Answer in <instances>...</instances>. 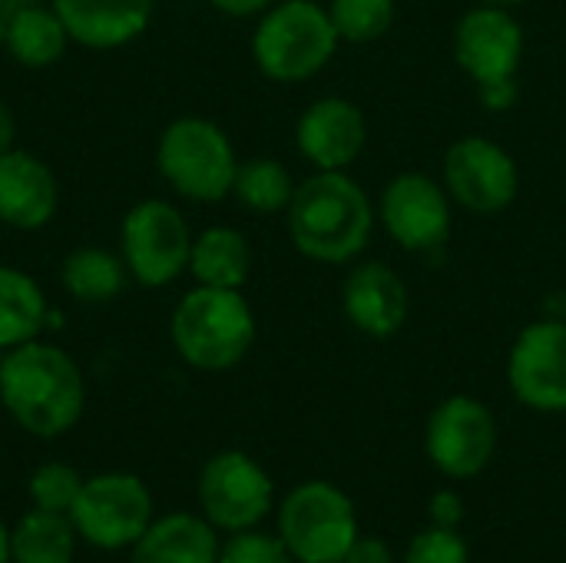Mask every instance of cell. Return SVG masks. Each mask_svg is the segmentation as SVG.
Listing matches in <instances>:
<instances>
[{
	"mask_svg": "<svg viewBox=\"0 0 566 563\" xmlns=\"http://www.w3.org/2000/svg\"><path fill=\"white\" fill-rule=\"evenodd\" d=\"M226 17H262L275 0H209Z\"/></svg>",
	"mask_w": 566,
	"mask_h": 563,
	"instance_id": "obj_33",
	"label": "cell"
},
{
	"mask_svg": "<svg viewBox=\"0 0 566 563\" xmlns=\"http://www.w3.org/2000/svg\"><path fill=\"white\" fill-rule=\"evenodd\" d=\"M507 385L514 398L541 415L566 411V319L531 322L511 345Z\"/></svg>",
	"mask_w": 566,
	"mask_h": 563,
	"instance_id": "obj_12",
	"label": "cell"
},
{
	"mask_svg": "<svg viewBox=\"0 0 566 563\" xmlns=\"http://www.w3.org/2000/svg\"><path fill=\"white\" fill-rule=\"evenodd\" d=\"M0 362H3V348H0Z\"/></svg>",
	"mask_w": 566,
	"mask_h": 563,
	"instance_id": "obj_37",
	"label": "cell"
},
{
	"mask_svg": "<svg viewBox=\"0 0 566 563\" xmlns=\"http://www.w3.org/2000/svg\"><path fill=\"white\" fill-rule=\"evenodd\" d=\"M3 3H7V0H0V7H3Z\"/></svg>",
	"mask_w": 566,
	"mask_h": 563,
	"instance_id": "obj_38",
	"label": "cell"
},
{
	"mask_svg": "<svg viewBox=\"0 0 566 563\" xmlns=\"http://www.w3.org/2000/svg\"><path fill=\"white\" fill-rule=\"evenodd\" d=\"M0 405L33 438H60L76 428L86 408L80 365L53 342H23L3 352Z\"/></svg>",
	"mask_w": 566,
	"mask_h": 563,
	"instance_id": "obj_1",
	"label": "cell"
},
{
	"mask_svg": "<svg viewBox=\"0 0 566 563\" xmlns=\"http://www.w3.org/2000/svg\"><path fill=\"white\" fill-rule=\"evenodd\" d=\"M50 305L33 275L17 265H0V348H17L40 338Z\"/></svg>",
	"mask_w": 566,
	"mask_h": 563,
	"instance_id": "obj_22",
	"label": "cell"
},
{
	"mask_svg": "<svg viewBox=\"0 0 566 563\" xmlns=\"http://www.w3.org/2000/svg\"><path fill=\"white\" fill-rule=\"evenodd\" d=\"M424 451L444 478H478L497 451V421L491 408L471 395L444 398L424 425Z\"/></svg>",
	"mask_w": 566,
	"mask_h": 563,
	"instance_id": "obj_10",
	"label": "cell"
},
{
	"mask_svg": "<svg viewBox=\"0 0 566 563\" xmlns=\"http://www.w3.org/2000/svg\"><path fill=\"white\" fill-rule=\"evenodd\" d=\"M478 96H481V103H484L488 110L501 113V110L514 106V100H517V76H514V80H494V83H481V86H478Z\"/></svg>",
	"mask_w": 566,
	"mask_h": 563,
	"instance_id": "obj_32",
	"label": "cell"
},
{
	"mask_svg": "<svg viewBox=\"0 0 566 563\" xmlns=\"http://www.w3.org/2000/svg\"><path fill=\"white\" fill-rule=\"evenodd\" d=\"M252 272V249L249 239L232 226H212L192 236L189 252V275L196 285L212 289H242Z\"/></svg>",
	"mask_w": 566,
	"mask_h": 563,
	"instance_id": "obj_20",
	"label": "cell"
},
{
	"mask_svg": "<svg viewBox=\"0 0 566 563\" xmlns=\"http://www.w3.org/2000/svg\"><path fill=\"white\" fill-rule=\"evenodd\" d=\"M176 355L196 372H229L255 345V312L242 289H189L169 319Z\"/></svg>",
	"mask_w": 566,
	"mask_h": 563,
	"instance_id": "obj_3",
	"label": "cell"
},
{
	"mask_svg": "<svg viewBox=\"0 0 566 563\" xmlns=\"http://www.w3.org/2000/svg\"><path fill=\"white\" fill-rule=\"evenodd\" d=\"M342 312L368 338H391L408 322L411 295L405 279L391 265L361 262L345 275Z\"/></svg>",
	"mask_w": 566,
	"mask_h": 563,
	"instance_id": "obj_16",
	"label": "cell"
},
{
	"mask_svg": "<svg viewBox=\"0 0 566 563\" xmlns=\"http://www.w3.org/2000/svg\"><path fill=\"white\" fill-rule=\"evenodd\" d=\"M381 226L408 252L441 249L451 236V196L424 173H401L381 192Z\"/></svg>",
	"mask_w": 566,
	"mask_h": 563,
	"instance_id": "obj_13",
	"label": "cell"
},
{
	"mask_svg": "<svg viewBox=\"0 0 566 563\" xmlns=\"http://www.w3.org/2000/svg\"><path fill=\"white\" fill-rule=\"evenodd\" d=\"M338 43L328 7L318 0H275L252 33V60L275 83H302L328 66Z\"/></svg>",
	"mask_w": 566,
	"mask_h": 563,
	"instance_id": "obj_4",
	"label": "cell"
},
{
	"mask_svg": "<svg viewBox=\"0 0 566 563\" xmlns=\"http://www.w3.org/2000/svg\"><path fill=\"white\" fill-rule=\"evenodd\" d=\"M0 40H3L7 53L13 56V63H20L27 70L53 66L66 53V46L73 43L53 7H20V10H13L10 20L3 23Z\"/></svg>",
	"mask_w": 566,
	"mask_h": 563,
	"instance_id": "obj_21",
	"label": "cell"
},
{
	"mask_svg": "<svg viewBox=\"0 0 566 563\" xmlns=\"http://www.w3.org/2000/svg\"><path fill=\"white\" fill-rule=\"evenodd\" d=\"M73 43L86 50H119L139 40L153 17L156 0H53Z\"/></svg>",
	"mask_w": 566,
	"mask_h": 563,
	"instance_id": "obj_17",
	"label": "cell"
},
{
	"mask_svg": "<svg viewBox=\"0 0 566 563\" xmlns=\"http://www.w3.org/2000/svg\"><path fill=\"white\" fill-rule=\"evenodd\" d=\"M0 563H10V528L0 521Z\"/></svg>",
	"mask_w": 566,
	"mask_h": 563,
	"instance_id": "obj_35",
	"label": "cell"
},
{
	"mask_svg": "<svg viewBox=\"0 0 566 563\" xmlns=\"http://www.w3.org/2000/svg\"><path fill=\"white\" fill-rule=\"evenodd\" d=\"M219 563H295V557L279 534L249 528V531H235L222 541Z\"/></svg>",
	"mask_w": 566,
	"mask_h": 563,
	"instance_id": "obj_28",
	"label": "cell"
},
{
	"mask_svg": "<svg viewBox=\"0 0 566 563\" xmlns=\"http://www.w3.org/2000/svg\"><path fill=\"white\" fill-rule=\"evenodd\" d=\"M126 279H129V272H126L123 256H113L96 246L73 249L60 265V282H63L66 295L83 305L113 302L126 289Z\"/></svg>",
	"mask_w": 566,
	"mask_h": 563,
	"instance_id": "obj_24",
	"label": "cell"
},
{
	"mask_svg": "<svg viewBox=\"0 0 566 563\" xmlns=\"http://www.w3.org/2000/svg\"><path fill=\"white\" fill-rule=\"evenodd\" d=\"M156 169L176 196L189 202H222L232 196L239 156L222 126L202 116H179L159 133Z\"/></svg>",
	"mask_w": 566,
	"mask_h": 563,
	"instance_id": "obj_5",
	"label": "cell"
},
{
	"mask_svg": "<svg viewBox=\"0 0 566 563\" xmlns=\"http://www.w3.org/2000/svg\"><path fill=\"white\" fill-rule=\"evenodd\" d=\"M401 563H471V551L458 528L431 524L408 544Z\"/></svg>",
	"mask_w": 566,
	"mask_h": 563,
	"instance_id": "obj_29",
	"label": "cell"
},
{
	"mask_svg": "<svg viewBox=\"0 0 566 563\" xmlns=\"http://www.w3.org/2000/svg\"><path fill=\"white\" fill-rule=\"evenodd\" d=\"M153 491L129 471H103L83 478V488L70 508V521L80 541L106 554L129 551L153 524Z\"/></svg>",
	"mask_w": 566,
	"mask_h": 563,
	"instance_id": "obj_7",
	"label": "cell"
},
{
	"mask_svg": "<svg viewBox=\"0 0 566 563\" xmlns=\"http://www.w3.org/2000/svg\"><path fill=\"white\" fill-rule=\"evenodd\" d=\"M328 17L342 43H375L395 23V0H332Z\"/></svg>",
	"mask_w": 566,
	"mask_h": 563,
	"instance_id": "obj_26",
	"label": "cell"
},
{
	"mask_svg": "<svg viewBox=\"0 0 566 563\" xmlns=\"http://www.w3.org/2000/svg\"><path fill=\"white\" fill-rule=\"evenodd\" d=\"M481 3H494V7H517L524 0H481Z\"/></svg>",
	"mask_w": 566,
	"mask_h": 563,
	"instance_id": "obj_36",
	"label": "cell"
},
{
	"mask_svg": "<svg viewBox=\"0 0 566 563\" xmlns=\"http://www.w3.org/2000/svg\"><path fill=\"white\" fill-rule=\"evenodd\" d=\"M13 139H17V119H13L10 106L0 100V156L13 149Z\"/></svg>",
	"mask_w": 566,
	"mask_h": 563,
	"instance_id": "obj_34",
	"label": "cell"
},
{
	"mask_svg": "<svg viewBox=\"0 0 566 563\" xmlns=\"http://www.w3.org/2000/svg\"><path fill=\"white\" fill-rule=\"evenodd\" d=\"M219 531L189 511L153 518L143 538L129 548V563H219Z\"/></svg>",
	"mask_w": 566,
	"mask_h": 563,
	"instance_id": "obj_19",
	"label": "cell"
},
{
	"mask_svg": "<svg viewBox=\"0 0 566 563\" xmlns=\"http://www.w3.org/2000/svg\"><path fill=\"white\" fill-rule=\"evenodd\" d=\"M199 514L226 534L259 528L275 508V484L269 471L245 451L212 455L196 484Z\"/></svg>",
	"mask_w": 566,
	"mask_h": 563,
	"instance_id": "obj_9",
	"label": "cell"
},
{
	"mask_svg": "<svg viewBox=\"0 0 566 563\" xmlns=\"http://www.w3.org/2000/svg\"><path fill=\"white\" fill-rule=\"evenodd\" d=\"M368 143L365 113L345 96L315 100L295 126V146L315 169H348Z\"/></svg>",
	"mask_w": 566,
	"mask_h": 563,
	"instance_id": "obj_15",
	"label": "cell"
},
{
	"mask_svg": "<svg viewBox=\"0 0 566 563\" xmlns=\"http://www.w3.org/2000/svg\"><path fill=\"white\" fill-rule=\"evenodd\" d=\"M428 518L438 528H458L464 521V501L454 491H438L428 504Z\"/></svg>",
	"mask_w": 566,
	"mask_h": 563,
	"instance_id": "obj_30",
	"label": "cell"
},
{
	"mask_svg": "<svg viewBox=\"0 0 566 563\" xmlns=\"http://www.w3.org/2000/svg\"><path fill=\"white\" fill-rule=\"evenodd\" d=\"M342 563H395V554H391L388 541L358 534V541L352 544V551L345 554Z\"/></svg>",
	"mask_w": 566,
	"mask_h": 563,
	"instance_id": "obj_31",
	"label": "cell"
},
{
	"mask_svg": "<svg viewBox=\"0 0 566 563\" xmlns=\"http://www.w3.org/2000/svg\"><path fill=\"white\" fill-rule=\"evenodd\" d=\"M80 534L70 514L30 508L10 528V563H73Z\"/></svg>",
	"mask_w": 566,
	"mask_h": 563,
	"instance_id": "obj_23",
	"label": "cell"
},
{
	"mask_svg": "<svg viewBox=\"0 0 566 563\" xmlns=\"http://www.w3.org/2000/svg\"><path fill=\"white\" fill-rule=\"evenodd\" d=\"M444 189L461 209L474 216H497L517 199L521 173L514 156L494 139L464 136L451 143L444 156Z\"/></svg>",
	"mask_w": 566,
	"mask_h": 563,
	"instance_id": "obj_11",
	"label": "cell"
},
{
	"mask_svg": "<svg viewBox=\"0 0 566 563\" xmlns=\"http://www.w3.org/2000/svg\"><path fill=\"white\" fill-rule=\"evenodd\" d=\"M289 236L292 246L328 265H345L365 252L375 232V206L348 169H318L289 202Z\"/></svg>",
	"mask_w": 566,
	"mask_h": 563,
	"instance_id": "obj_2",
	"label": "cell"
},
{
	"mask_svg": "<svg viewBox=\"0 0 566 563\" xmlns=\"http://www.w3.org/2000/svg\"><path fill=\"white\" fill-rule=\"evenodd\" d=\"M295 563H342L358 541L352 498L328 481H305L279 504V531Z\"/></svg>",
	"mask_w": 566,
	"mask_h": 563,
	"instance_id": "obj_6",
	"label": "cell"
},
{
	"mask_svg": "<svg viewBox=\"0 0 566 563\" xmlns=\"http://www.w3.org/2000/svg\"><path fill=\"white\" fill-rule=\"evenodd\" d=\"M80 488H83V478L66 461H43L27 481L30 504L40 511H56V514H70Z\"/></svg>",
	"mask_w": 566,
	"mask_h": 563,
	"instance_id": "obj_27",
	"label": "cell"
},
{
	"mask_svg": "<svg viewBox=\"0 0 566 563\" xmlns=\"http://www.w3.org/2000/svg\"><path fill=\"white\" fill-rule=\"evenodd\" d=\"M192 232L182 212L166 199L136 202L119 222V256L143 289H166L189 272Z\"/></svg>",
	"mask_w": 566,
	"mask_h": 563,
	"instance_id": "obj_8",
	"label": "cell"
},
{
	"mask_svg": "<svg viewBox=\"0 0 566 563\" xmlns=\"http://www.w3.org/2000/svg\"><path fill=\"white\" fill-rule=\"evenodd\" d=\"M232 196L252 212H265V216L269 212H285L292 196H295V179L279 159L252 156V159L239 163Z\"/></svg>",
	"mask_w": 566,
	"mask_h": 563,
	"instance_id": "obj_25",
	"label": "cell"
},
{
	"mask_svg": "<svg viewBox=\"0 0 566 563\" xmlns=\"http://www.w3.org/2000/svg\"><path fill=\"white\" fill-rule=\"evenodd\" d=\"M454 60L481 83L514 80L524 60V30L511 7L481 3L454 23Z\"/></svg>",
	"mask_w": 566,
	"mask_h": 563,
	"instance_id": "obj_14",
	"label": "cell"
},
{
	"mask_svg": "<svg viewBox=\"0 0 566 563\" xmlns=\"http://www.w3.org/2000/svg\"><path fill=\"white\" fill-rule=\"evenodd\" d=\"M60 206V186L53 169L27 153L10 149L0 156V222L20 232L43 229Z\"/></svg>",
	"mask_w": 566,
	"mask_h": 563,
	"instance_id": "obj_18",
	"label": "cell"
}]
</instances>
